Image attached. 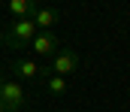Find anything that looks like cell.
Masks as SVG:
<instances>
[{
	"label": "cell",
	"instance_id": "3957f363",
	"mask_svg": "<svg viewBox=\"0 0 130 112\" xmlns=\"http://www.w3.org/2000/svg\"><path fill=\"white\" fill-rule=\"evenodd\" d=\"M76 67H79V52H73V49H64V52H61V49H58V52L52 55V73L55 76H64L67 79Z\"/></svg>",
	"mask_w": 130,
	"mask_h": 112
},
{
	"label": "cell",
	"instance_id": "277c9868",
	"mask_svg": "<svg viewBox=\"0 0 130 112\" xmlns=\"http://www.w3.org/2000/svg\"><path fill=\"white\" fill-rule=\"evenodd\" d=\"M30 52L36 58H52V55L58 52V37H55L52 30H39V34L30 39Z\"/></svg>",
	"mask_w": 130,
	"mask_h": 112
},
{
	"label": "cell",
	"instance_id": "ba28073f",
	"mask_svg": "<svg viewBox=\"0 0 130 112\" xmlns=\"http://www.w3.org/2000/svg\"><path fill=\"white\" fill-rule=\"evenodd\" d=\"M45 88H48V91H52V94H55V97H61V94H67V79L64 76H45Z\"/></svg>",
	"mask_w": 130,
	"mask_h": 112
},
{
	"label": "cell",
	"instance_id": "8992f818",
	"mask_svg": "<svg viewBox=\"0 0 130 112\" xmlns=\"http://www.w3.org/2000/svg\"><path fill=\"white\" fill-rule=\"evenodd\" d=\"M30 18H33V24H36V30H48V27L58 21V9H55V6H42V9L36 6Z\"/></svg>",
	"mask_w": 130,
	"mask_h": 112
},
{
	"label": "cell",
	"instance_id": "30bf717a",
	"mask_svg": "<svg viewBox=\"0 0 130 112\" xmlns=\"http://www.w3.org/2000/svg\"><path fill=\"white\" fill-rule=\"evenodd\" d=\"M3 82H6V79H3V73H0V85H3Z\"/></svg>",
	"mask_w": 130,
	"mask_h": 112
},
{
	"label": "cell",
	"instance_id": "5b68a950",
	"mask_svg": "<svg viewBox=\"0 0 130 112\" xmlns=\"http://www.w3.org/2000/svg\"><path fill=\"white\" fill-rule=\"evenodd\" d=\"M12 73L18 76V79H45L48 70L39 67L33 58H24V61H12Z\"/></svg>",
	"mask_w": 130,
	"mask_h": 112
},
{
	"label": "cell",
	"instance_id": "52a82bcc",
	"mask_svg": "<svg viewBox=\"0 0 130 112\" xmlns=\"http://www.w3.org/2000/svg\"><path fill=\"white\" fill-rule=\"evenodd\" d=\"M6 9L12 12V18H30L33 9H36V3H33V0H9Z\"/></svg>",
	"mask_w": 130,
	"mask_h": 112
},
{
	"label": "cell",
	"instance_id": "6da1fadb",
	"mask_svg": "<svg viewBox=\"0 0 130 112\" xmlns=\"http://www.w3.org/2000/svg\"><path fill=\"white\" fill-rule=\"evenodd\" d=\"M39 30H36V24H33V18H12V24L6 27V45L9 49H24V45H30V39L36 37Z\"/></svg>",
	"mask_w": 130,
	"mask_h": 112
},
{
	"label": "cell",
	"instance_id": "7a4b0ae2",
	"mask_svg": "<svg viewBox=\"0 0 130 112\" xmlns=\"http://www.w3.org/2000/svg\"><path fill=\"white\" fill-rule=\"evenodd\" d=\"M0 103H3V109L6 112H24L27 109V97H24V88L18 85V82H3L0 85Z\"/></svg>",
	"mask_w": 130,
	"mask_h": 112
},
{
	"label": "cell",
	"instance_id": "8fae6325",
	"mask_svg": "<svg viewBox=\"0 0 130 112\" xmlns=\"http://www.w3.org/2000/svg\"><path fill=\"white\" fill-rule=\"evenodd\" d=\"M0 112H6V109H3V103H0Z\"/></svg>",
	"mask_w": 130,
	"mask_h": 112
},
{
	"label": "cell",
	"instance_id": "9c48e42d",
	"mask_svg": "<svg viewBox=\"0 0 130 112\" xmlns=\"http://www.w3.org/2000/svg\"><path fill=\"white\" fill-rule=\"evenodd\" d=\"M3 42H6V30H0V45H3Z\"/></svg>",
	"mask_w": 130,
	"mask_h": 112
}]
</instances>
